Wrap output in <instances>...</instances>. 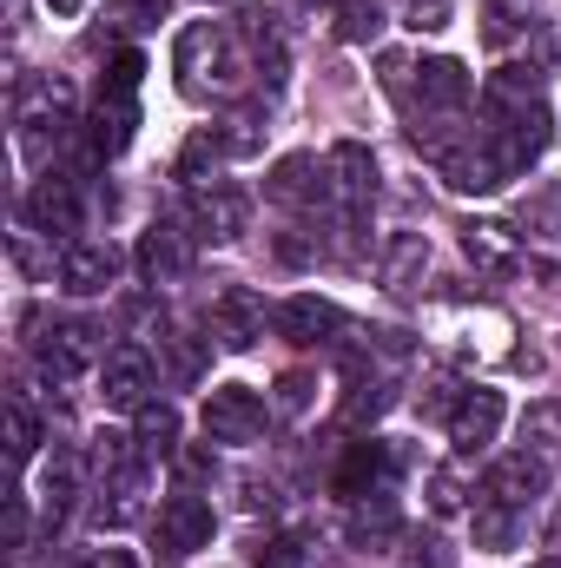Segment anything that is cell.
<instances>
[{
	"mask_svg": "<svg viewBox=\"0 0 561 568\" xmlns=\"http://www.w3.org/2000/svg\"><path fill=\"white\" fill-rule=\"evenodd\" d=\"M502 417H509L502 390H462V404L449 410V443H456L462 456H482V449L502 436Z\"/></svg>",
	"mask_w": 561,
	"mask_h": 568,
	"instance_id": "4",
	"label": "cell"
},
{
	"mask_svg": "<svg viewBox=\"0 0 561 568\" xmlns=\"http://www.w3.org/2000/svg\"><path fill=\"white\" fill-rule=\"evenodd\" d=\"M53 13H80V0H53Z\"/></svg>",
	"mask_w": 561,
	"mask_h": 568,
	"instance_id": "37",
	"label": "cell"
},
{
	"mask_svg": "<svg viewBox=\"0 0 561 568\" xmlns=\"http://www.w3.org/2000/svg\"><path fill=\"white\" fill-rule=\"evenodd\" d=\"M542 489H549L542 456H509V463H496V469H489V496H496V503H509V509H529Z\"/></svg>",
	"mask_w": 561,
	"mask_h": 568,
	"instance_id": "14",
	"label": "cell"
},
{
	"mask_svg": "<svg viewBox=\"0 0 561 568\" xmlns=\"http://www.w3.org/2000/svg\"><path fill=\"white\" fill-rule=\"evenodd\" d=\"M258 568H304V549H297L290 536H278V542L258 549Z\"/></svg>",
	"mask_w": 561,
	"mask_h": 568,
	"instance_id": "33",
	"label": "cell"
},
{
	"mask_svg": "<svg viewBox=\"0 0 561 568\" xmlns=\"http://www.w3.org/2000/svg\"><path fill=\"white\" fill-rule=\"evenodd\" d=\"M93 337H100L93 324H53V331L33 344V351H40V371H47V377H60V384H67V377H80V371L93 364Z\"/></svg>",
	"mask_w": 561,
	"mask_h": 568,
	"instance_id": "10",
	"label": "cell"
},
{
	"mask_svg": "<svg viewBox=\"0 0 561 568\" xmlns=\"http://www.w3.org/2000/svg\"><path fill=\"white\" fill-rule=\"evenodd\" d=\"M172 67H178V87H185V93H205V73H212V80H232V73H238V67H232L225 33H218L212 20H192V27L178 33Z\"/></svg>",
	"mask_w": 561,
	"mask_h": 568,
	"instance_id": "2",
	"label": "cell"
},
{
	"mask_svg": "<svg viewBox=\"0 0 561 568\" xmlns=\"http://www.w3.org/2000/svg\"><path fill=\"white\" fill-rule=\"evenodd\" d=\"M198 364H205V351H198V337H185V344L172 351V371H178V377H198Z\"/></svg>",
	"mask_w": 561,
	"mask_h": 568,
	"instance_id": "35",
	"label": "cell"
},
{
	"mask_svg": "<svg viewBox=\"0 0 561 568\" xmlns=\"http://www.w3.org/2000/svg\"><path fill=\"white\" fill-rule=\"evenodd\" d=\"M218 152H225V133H212V126H205V133H192V140H185V152H178V179H198Z\"/></svg>",
	"mask_w": 561,
	"mask_h": 568,
	"instance_id": "28",
	"label": "cell"
},
{
	"mask_svg": "<svg viewBox=\"0 0 561 568\" xmlns=\"http://www.w3.org/2000/svg\"><path fill=\"white\" fill-rule=\"evenodd\" d=\"M33 443H40V424L13 404V410H7V449H13V463H27V456H33Z\"/></svg>",
	"mask_w": 561,
	"mask_h": 568,
	"instance_id": "30",
	"label": "cell"
},
{
	"mask_svg": "<svg viewBox=\"0 0 561 568\" xmlns=\"http://www.w3.org/2000/svg\"><path fill=\"white\" fill-rule=\"evenodd\" d=\"M476 542H482V549H509V542H516V509L489 496V503L476 509Z\"/></svg>",
	"mask_w": 561,
	"mask_h": 568,
	"instance_id": "25",
	"label": "cell"
},
{
	"mask_svg": "<svg viewBox=\"0 0 561 568\" xmlns=\"http://www.w3.org/2000/svg\"><path fill=\"white\" fill-rule=\"evenodd\" d=\"M265 397L252 384H212L205 390V436L212 443H258L265 436Z\"/></svg>",
	"mask_w": 561,
	"mask_h": 568,
	"instance_id": "1",
	"label": "cell"
},
{
	"mask_svg": "<svg viewBox=\"0 0 561 568\" xmlns=\"http://www.w3.org/2000/svg\"><path fill=\"white\" fill-rule=\"evenodd\" d=\"M429 509H436V516H456V509H462V476H456L449 463L429 469Z\"/></svg>",
	"mask_w": 561,
	"mask_h": 568,
	"instance_id": "29",
	"label": "cell"
},
{
	"mask_svg": "<svg viewBox=\"0 0 561 568\" xmlns=\"http://www.w3.org/2000/svg\"><path fill=\"white\" fill-rule=\"evenodd\" d=\"M310 390H317V384H310L304 371H290V377H278V410H284V417H297V410L310 404Z\"/></svg>",
	"mask_w": 561,
	"mask_h": 568,
	"instance_id": "31",
	"label": "cell"
},
{
	"mask_svg": "<svg viewBox=\"0 0 561 568\" xmlns=\"http://www.w3.org/2000/svg\"><path fill=\"white\" fill-rule=\"evenodd\" d=\"M265 192H272L278 205H297V212H310V205H324L337 185H330V165H324V159H310V152H290V159H278V165H272Z\"/></svg>",
	"mask_w": 561,
	"mask_h": 568,
	"instance_id": "6",
	"label": "cell"
},
{
	"mask_svg": "<svg viewBox=\"0 0 561 568\" xmlns=\"http://www.w3.org/2000/svg\"><path fill=\"white\" fill-rule=\"evenodd\" d=\"M337 33L344 40H377L384 33V7L377 0H337Z\"/></svg>",
	"mask_w": 561,
	"mask_h": 568,
	"instance_id": "26",
	"label": "cell"
},
{
	"mask_svg": "<svg viewBox=\"0 0 561 568\" xmlns=\"http://www.w3.org/2000/svg\"><path fill=\"white\" fill-rule=\"evenodd\" d=\"M245 219H252V205H245L238 185H212V192L198 199V225H205V239H245Z\"/></svg>",
	"mask_w": 561,
	"mask_h": 568,
	"instance_id": "17",
	"label": "cell"
},
{
	"mask_svg": "<svg viewBox=\"0 0 561 568\" xmlns=\"http://www.w3.org/2000/svg\"><path fill=\"white\" fill-rule=\"evenodd\" d=\"M27 225L47 232V239L73 232V225H80V199H73V185H67V179H40V185L27 192Z\"/></svg>",
	"mask_w": 561,
	"mask_h": 568,
	"instance_id": "12",
	"label": "cell"
},
{
	"mask_svg": "<svg viewBox=\"0 0 561 568\" xmlns=\"http://www.w3.org/2000/svg\"><path fill=\"white\" fill-rule=\"evenodd\" d=\"M93 568H140V556H133V549H106Z\"/></svg>",
	"mask_w": 561,
	"mask_h": 568,
	"instance_id": "36",
	"label": "cell"
},
{
	"mask_svg": "<svg viewBox=\"0 0 561 568\" xmlns=\"http://www.w3.org/2000/svg\"><path fill=\"white\" fill-rule=\"evenodd\" d=\"M212 337H218L225 351H252V344L265 337V297L245 291V284H225V291L212 297Z\"/></svg>",
	"mask_w": 561,
	"mask_h": 568,
	"instance_id": "3",
	"label": "cell"
},
{
	"mask_svg": "<svg viewBox=\"0 0 561 568\" xmlns=\"http://www.w3.org/2000/svg\"><path fill=\"white\" fill-rule=\"evenodd\" d=\"M205 542H212V503L205 496H172L159 509V549H165V562H185Z\"/></svg>",
	"mask_w": 561,
	"mask_h": 568,
	"instance_id": "5",
	"label": "cell"
},
{
	"mask_svg": "<svg viewBox=\"0 0 561 568\" xmlns=\"http://www.w3.org/2000/svg\"><path fill=\"white\" fill-rule=\"evenodd\" d=\"M133 126H140V106H133V93H106V100L93 106V145H100L106 159L133 145Z\"/></svg>",
	"mask_w": 561,
	"mask_h": 568,
	"instance_id": "19",
	"label": "cell"
},
{
	"mask_svg": "<svg viewBox=\"0 0 561 568\" xmlns=\"http://www.w3.org/2000/svg\"><path fill=\"white\" fill-rule=\"evenodd\" d=\"M330 172H337V199H344V219L357 225L364 219V205L377 199V159L364 152L357 140H344L337 152H330Z\"/></svg>",
	"mask_w": 561,
	"mask_h": 568,
	"instance_id": "9",
	"label": "cell"
},
{
	"mask_svg": "<svg viewBox=\"0 0 561 568\" xmlns=\"http://www.w3.org/2000/svg\"><path fill=\"white\" fill-rule=\"evenodd\" d=\"M100 397H106L113 410H145V404H152V357H145L140 344H120V351H106Z\"/></svg>",
	"mask_w": 561,
	"mask_h": 568,
	"instance_id": "7",
	"label": "cell"
},
{
	"mask_svg": "<svg viewBox=\"0 0 561 568\" xmlns=\"http://www.w3.org/2000/svg\"><path fill=\"white\" fill-rule=\"evenodd\" d=\"M278 331L290 337V344H324L330 331H344V311L330 304V297H284L278 304Z\"/></svg>",
	"mask_w": 561,
	"mask_h": 568,
	"instance_id": "11",
	"label": "cell"
},
{
	"mask_svg": "<svg viewBox=\"0 0 561 568\" xmlns=\"http://www.w3.org/2000/svg\"><path fill=\"white\" fill-rule=\"evenodd\" d=\"M113 278H120V252H113L106 239H93V245H67V258H60V291H73V297H100Z\"/></svg>",
	"mask_w": 561,
	"mask_h": 568,
	"instance_id": "8",
	"label": "cell"
},
{
	"mask_svg": "<svg viewBox=\"0 0 561 568\" xmlns=\"http://www.w3.org/2000/svg\"><path fill=\"white\" fill-rule=\"evenodd\" d=\"M397 529H404V523H397V509H390L384 496H377L370 509L357 503V516H350V542H357V549H384V542H397Z\"/></svg>",
	"mask_w": 561,
	"mask_h": 568,
	"instance_id": "22",
	"label": "cell"
},
{
	"mask_svg": "<svg viewBox=\"0 0 561 568\" xmlns=\"http://www.w3.org/2000/svg\"><path fill=\"white\" fill-rule=\"evenodd\" d=\"M384 476H390V449H384V443H350V456H344V469H337V496L364 503Z\"/></svg>",
	"mask_w": 561,
	"mask_h": 568,
	"instance_id": "16",
	"label": "cell"
},
{
	"mask_svg": "<svg viewBox=\"0 0 561 568\" xmlns=\"http://www.w3.org/2000/svg\"><path fill=\"white\" fill-rule=\"evenodd\" d=\"M140 272L152 284L185 278V272H192V239H185L178 225H152V232H145V245H140Z\"/></svg>",
	"mask_w": 561,
	"mask_h": 568,
	"instance_id": "13",
	"label": "cell"
},
{
	"mask_svg": "<svg viewBox=\"0 0 561 568\" xmlns=\"http://www.w3.org/2000/svg\"><path fill=\"white\" fill-rule=\"evenodd\" d=\"M417 87H422V113H456V106L469 100V73H462V60H422Z\"/></svg>",
	"mask_w": 561,
	"mask_h": 568,
	"instance_id": "15",
	"label": "cell"
},
{
	"mask_svg": "<svg viewBox=\"0 0 561 568\" xmlns=\"http://www.w3.org/2000/svg\"><path fill=\"white\" fill-rule=\"evenodd\" d=\"M529 13H536V0H489V7H482V20H489V27H482V40H489V47H509V40L522 33V20H529Z\"/></svg>",
	"mask_w": 561,
	"mask_h": 568,
	"instance_id": "24",
	"label": "cell"
},
{
	"mask_svg": "<svg viewBox=\"0 0 561 568\" xmlns=\"http://www.w3.org/2000/svg\"><path fill=\"white\" fill-rule=\"evenodd\" d=\"M462 252H469V265H482V272H516V232L509 225H496V219H482V225H469L462 232Z\"/></svg>",
	"mask_w": 561,
	"mask_h": 568,
	"instance_id": "18",
	"label": "cell"
},
{
	"mask_svg": "<svg viewBox=\"0 0 561 568\" xmlns=\"http://www.w3.org/2000/svg\"><path fill=\"white\" fill-rule=\"evenodd\" d=\"M140 73H145L140 53H120V60H113V80H106V93H133V87H140Z\"/></svg>",
	"mask_w": 561,
	"mask_h": 568,
	"instance_id": "34",
	"label": "cell"
},
{
	"mask_svg": "<svg viewBox=\"0 0 561 568\" xmlns=\"http://www.w3.org/2000/svg\"><path fill=\"white\" fill-rule=\"evenodd\" d=\"M422 272H429V239H422V232L390 239V252H384V284H390V291H417Z\"/></svg>",
	"mask_w": 561,
	"mask_h": 568,
	"instance_id": "20",
	"label": "cell"
},
{
	"mask_svg": "<svg viewBox=\"0 0 561 568\" xmlns=\"http://www.w3.org/2000/svg\"><path fill=\"white\" fill-rule=\"evenodd\" d=\"M73 496H80V463H73V456H53V469H47V529L67 523Z\"/></svg>",
	"mask_w": 561,
	"mask_h": 568,
	"instance_id": "23",
	"label": "cell"
},
{
	"mask_svg": "<svg viewBox=\"0 0 561 568\" xmlns=\"http://www.w3.org/2000/svg\"><path fill=\"white\" fill-rule=\"evenodd\" d=\"M404 7H410V27H422V33L449 27V0H404Z\"/></svg>",
	"mask_w": 561,
	"mask_h": 568,
	"instance_id": "32",
	"label": "cell"
},
{
	"mask_svg": "<svg viewBox=\"0 0 561 568\" xmlns=\"http://www.w3.org/2000/svg\"><path fill=\"white\" fill-rule=\"evenodd\" d=\"M384 410H390V384H357V390L344 397V424H350V429L377 424Z\"/></svg>",
	"mask_w": 561,
	"mask_h": 568,
	"instance_id": "27",
	"label": "cell"
},
{
	"mask_svg": "<svg viewBox=\"0 0 561 568\" xmlns=\"http://www.w3.org/2000/svg\"><path fill=\"white\" fill-rule=\"evenodd\" d=\"M133 417H140V429H133L140 456H172V449H178V410H172V404H145Z\"/></svg>",
	"mask_w": 561,
	"mask_h": 568,
	"instance_id": "21",
	"label": "cell"
}]
</instances>
